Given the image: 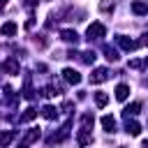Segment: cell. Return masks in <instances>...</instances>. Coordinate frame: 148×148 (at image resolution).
Returning <instances> with one entry per match:
<instances>
[{
  "label": "cell",
  "instance_id": "1",
  "mask_svg": "<svg viewBox=\"0 0 148 148\" xmlns=\"http://www.w3.org/2000/svg\"><path fill=\"white\" fill-rule=\"evenodd\" d=\"M106 35V28L102 25V23H90L88 25V32H86V37L92 42V39H99V37H104Z\"/></svg>",
  "mask_w": 148,
  "mask_h": 148
},
{
  "label": "cell",
  "instance_id": "2",
  "mask_svg": "<svg viewBox=\"0 0 148 148\" xmlns=\"http://www.w3.org/2000/svg\"><path fill=\"white\" fill-rule=\"evenodd\" d=\"M62 76H65L67 83H81V74H79L74 67H65V69H62Z\"/></svg>",
  "mask_w": 148,
  "mask_h": 148
},
{
  "label": "cell",
  "instance_id": "3",
  "mask_svg": "<svg viewBox=\"0 0 148 148\" xmlns=\"http://www.w3.org/2000/svg\"><path fill=\"white\" fill-rule=\"evenodd\" d=\"M76 141H79V146H88V143L92 141V130H90V127H81Z\"/></svg>",
  "mask_w": 148,
  "mask_h": 148
},
{
  "label": "cell",
  "instance_id": "4",
  "mask_svg": "<svg viewBox=\"0 0 148 148\" xmlns=\"http://www.w3.org/2000/svg\"><path fill=\"white\" fill-rule=\"evenodd\" d=\"M116 42H118V46L120 49H125V51H134L136 46H139V42H134V39H127V37H116Z\"/></svg>",
  "mask_w": 148,
  "mask_h": 148
},
{
  "label": "cell",
  "instance_id": "5",
  "mask_svg": "<svg viewBox=\"0 0 148 148\" xmlns=\"http://www.w3.org/2000/svg\"><path fill=\"white\" fill-rule=\"evenodd\" d=\"M16 30H18V28H16L14 21H7V23L0 25V35H2V37H12V35H16Z\"/></svg>",
  "mask_w": 148,
  "mask_h": 148
},
{
  "label": "cell",
  "instance_id": "6",
  "mask_svg": "<svg viewBox=\"0 0 148 148\" xmlns=\"http://www.w3.org/2000/svg\"><path fill=\"white\" fill-rule=\"evenodd\" d=\"M2 69H5L7 74H18V60H16V58H7V60L2 62Z\"/></svg>",
  "mask_w": 148,
  "mask_h": 148
},
{
  "label": "cell",
  "instance_id": "7",
  "mask_svg": "<svg viewBox=\"0 0 148 148\" xmlns=\"http://www.w3.org/2000/svg\"><path fill=\"white\" fill-rule=\"evenodd\" d=\"M106 79H109V72H106L104 67H97V69L90 74V81H92V83H102V81H106Z\"/></svg>",
  "mask_w": 148,
  "mask_h": 148
},
{
  "label": "cell",
  "instance_id": "8",
  "mask_svg": "<svg viewBox=\"0 0 148 148\" xmlns=\"http://www.w3.org/2000/svg\"><path fill=\"white\" fill-rule=\"evenodd\" d=\"M127 95H130V86H127V83H118V86H116V99H118V102H125Z\"/></svg>",
  "mask_w": 148,
  "mask_h": 148
},
{
  "label": "cell",
  "instance_id": "9",
  "mask_svg": "<svg viewBox=\"0 0 148 148\" xmlns=\"http://www.w3.org/2000/svg\"><path fill=\"white\" fill-rule=\"evenodd\" d=\"M37 139H39V127H32V130L25 132V136H23V146H28V143H32V141H37Z\"/></svg>",
  "mask_w": 148,
  "mask_h": 148
},
{
  "label": "cell",
  "instance_id": "10",
  "mask_svg": "<svg viewBox=\"0 0 148 148\" xmlns=\"http://www.w3.org/2000/svg\"><path fill=\"white\" fill-rule=\"evenodd\" d=\"M60 37H62L65 42H69V44H76V42H79L76 30H69V28H67V30H62V32H60Z\"/></svg>",
  "mask_w": 148,
  "mask_h": 148
},
{
  "label": "cell",
  "instance_id": "11",
  "mask_svg": "<svg viewBox=\"0 0 148 148\" xmlns=\"http://www.w3.org/2000/svg\"><path fill=\"white\" fill-rule=\"evenodd\" d=\"M139 109H141V104H139V102H132L130 106H125V111H123V116H125V118L130 120V116H136V113H139Z\"/></svg>",
  "mask_w": 148,
  "mask_h": 148
},
{
  "label": "cell",
  "instance_id": "12",
  "mask_svg": "<svg viewBox=\"0 0 148 148\" xmlns=\"http://www.w3.org/2000/svg\"><path fill=\"white\" fill-rule=\"evenodd\" d=\"M102 127H104L106 132H116V118H113V116H104V118H102Z\"/></svg>",
  "mask_w": 148,
  "mask_h": 148
},
{
  "label": "cell",
  "instance_id": "13",
  "mask_svg": "<svg viewBox=\"0 0 148 148\" xmlns=\"http://www.w3.org/2000/svg\"><path fill=\"white\" fill-rule=\"evenodd\" d=\"M42 116H44L46 120H53V118L58 116V109H56V106H51V104H46V106L42 109Z\"/></svg>",
  "mask_w": 148,
  "mask_h": 148
},
{
  "label": "cell",
  "instance_id": "14",
  "mask_svg": "<svg viewBox=\"0 0 148 148\" xmlns=\"http://www.w3.org/2000/svg\"><path fill=\"white\" fill-rule=\"evenodd\" d=\"M14 132H0V148H5V146H9L12 141H14Z\"/></svg>",
  "mask_w": 148,
  "mask_h": 148
},
{
  "label": "cell",
  "instance_id": "15",
  "mask_svg": "<svg viewBox=\"0 0 148 148\" xmlns=\"http://www.w3.org/2000/svg\"><path fill=\"white\" fill-rule=\"evenodd\" d=\"M132 12H134V14H139V16H141V14H148V5L136 0V2H132Z\"/></svg>",
  "mask_w": 148,
  "mask_h": 148
},
{
  "label": "cell",
  "instance_id": "16",
  "mask_svg": "<svg viewBox=\"0 0 148 148\" xmlns=\"http://www.w3.org/2000/svg\"><path fill=\"white\" fill-rule=\"evenodd\" d=\"M125 130H127V134H132V136H136V134L141 132V125H139V123H134V120H127V125H125Z\"/></svg>",
  "mask_w": 148,
  "mask_h": 148
},
{
  "label": "cell",
  "instance_id": "17",
  "mask_svg": "<svg viewBox=\"0 0 148 148\" xmlns=\"http://www.w3.org/2000/svg\"><path fill=\"white\" fill-rule=\"evenodd\" d=\"M95 102H97V106H106V102H109V95L106 92H95Z\"/></svg>",
  "mask_w": 148,
  "mask_h": 148
},
{
  "label": "cell",
  "instance_id": "18",
  "mask_svg": "<svg viewBox=\"0 0 148 148\" xmlns=\"http://www.w3.org/2000/svg\"><path fill=\"white\" fill-rule=\"evenodd\" d=\"M104 53H106V60H111V62H116V60H118V51H116V49L104 46Z\"/></svg>",
  "mask_w": 148,
  "mask_h": 148
},
{
  "label": "cell",
  "instance_id": "19",
  "mask_svg": "<svg viewBox=\"0 0 148 148\" xmlns=\"http://www.w3.org/2000/svg\"><path fill=\"white\" fill-rule=\"evenodd\" d=\"M35 116H37V109H32V106H30V109H25V113L21 116V120H23V123H28V120H32Z\"/></svg>",
  "mask_w": 148,
  "mask_h": 148
},
{
  "label": "cell",
  "instance_id": "20",
  "mask_svg": "<svg viewBox=\"0 0 148 148\" xmlns=\"http://www.w3.org/2000/svg\"><path fill=\"white\" fill-rule=\"evenodd\" d=\"M95 58H97V56H95V51H86V53H81V60H83V62H88V65H90V62H95Z\"/></svg>",
  "mask_w": 148,
  "mask_h": 148
},
{
  "label": "cell",
  "instance_id": "21",
  "mask_svg": "<svg viewBox=\"0 0 148 148\" xmlns=\"http://www.w3.org/2000/svg\"><path fill=\"white\" fill-rule=\"evenodd\" d=\"M23 97H25V99H32V97H35V92H32V88H30V79H25V90H23Z\"/></svg>",
  "mask_w": 148,
  "mask_h": 148
},
{
  "label": "cell",
  "instance_id": "22",
  "mask_svg": "<svg viewBox=\"0 0 148 148\" xmlns=\"http://www.w3.org/2000/svg\"><path fill=\"white\" fill-rule=\"evenodd\" d=\"M42 95H44V97H56L58 92H56V88H53V86H46V88L42 90Z\"/></svg>",
  "mask_w": 148,
  "mask_h": 148
},
{
  "label": "cell",
  "instance_id": "23",
  "mask_svg": "<svg viewBox=\"0 0 148 148\" xmlns=\"http://www.w3.org/2000/svg\"><path fill=\"white\" fill-rule=\"evenodd\" d=\"M99 9H102V12H109V9H113V2L104 0V2H99Z\"/></svg>",
  "mask_w": 148,
  "mask_h": 148
},
{
  "label": "cell",
  "instance_id": "24",
  "mask_svg": "<svg viewBox=\"0 0 148 148\" xmlns=\"http://www.w3.org/2000/svg\"><path fill=\"white\" fill-rule=\"evenodd\" d=\"M146 65V60H130V67L132 69H139V67H143Z\"/></svg>",
  "mask_w": 148,
  "mask_h": 148
},
{
  "label": "cell",
  "instance_id": "25",
  "mask_svg": "<svg viewBox=\"0 0 148 148\" xmlns=\"http://www.w3.org/2000/svg\"><path fill=\"white\" fill-rule=\"evenodd\" d=\"M5 5H7V0H0V9H2V7H5Z\"/></svg>",
  "mask_w": 148,
  "mask_h": 148
},
{
  "label": "cell",
  "instance_id": "26",
  "mask_svg": "<svg viewBox=\"0 0 148 148\" xmlns=\"http://www.w3.org/2000/svg\"><path fill=\"white\" fill-rule=\"evenodd\" d=\"M143 148H148V139H146V141H143Z\"/></svg>",
  "mask_w": 148,
  "mask_h": 148
}]
</instances>
